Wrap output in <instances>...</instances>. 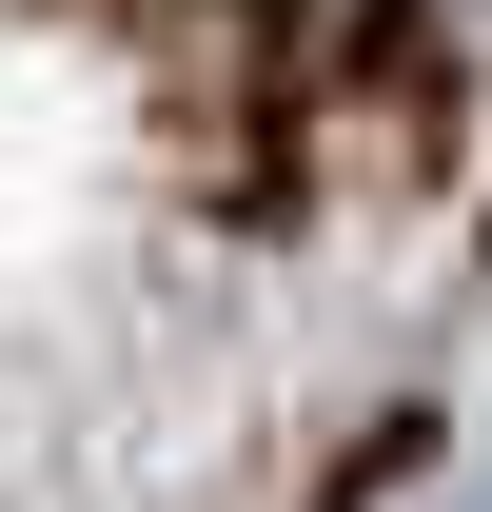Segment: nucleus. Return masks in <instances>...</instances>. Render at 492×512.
Masks as SVG:
<instances>
[{"label":"nucleus","mask_w":492,"mask_h":512,"mask_svg":"<svg viewBox=\"0 0 492 512\" xmlns=\"http://www.w3.org/2000/svg\"><path fill=\"white\" fill-rule=\"evenodd\" d=\"M453 20H473V40H492V0H453Z\"/></svg>","instance_id":"f257e3e1"},{"label":"nucleus","mask_w":492,"mask_h":512,"mask_svg":"<svg viewBox=\"0 0 492 512\" xmlns=\"http://www.w3.org/2000/svg\"><path fill=\"white\" fill-rule=\"evenodd\" d=\"M473 512H492V493H473Z\"/></svg>","instance_id":"f03ea898"}]
</instances>
